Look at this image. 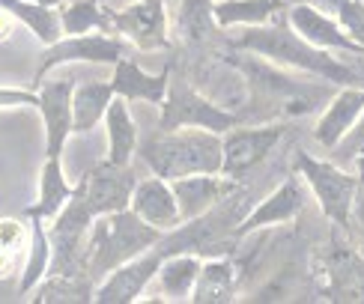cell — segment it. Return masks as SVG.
<instances>
[{
	"instance_id": "cell-25",
	"label": "cell",
	"mask_w": 364,
	"mask_h": 304,
	"mask_svg": "<svg viewBox=\"0 0 364 304\" xmlns=\"http://www.w3.org/2000/svg\"><path fill=\"white\" fill-rule=\"evenodd\" d=\"M0 6L6 12H12L15 18H21L24 27L33 30L45 45H54L60 30H63L60 15L54 9H48V4H33V0H0Z\"/></svg>"
},
{
	"instance_id": "cell-31",
	"label": "cell",
	"mask_w": 364,
	"mask_h": 304,
	"mask_svg": "<svg viewBox=\"0 0 364 304\" xmlns=\"http://www.w3.org/2000/svg\"><path fill=\"white\" fill-rule=\"evenodd\" d=\"M212 0H182V9H179V27L186 39L197 42L209 33V24H212Z\"/></svg>"
},
{
	"instance_id": "cell-7",
	"label": "cell",
	"mask_w": 364,
	"mask_h": 304,
	"mask_svg": "<svg viewBox=\"0 0 364 304\" xmlns=\"http://www.w3.org/2000/svg\"><path fill=\"white\" fill-rule=\"evenodd\" d=\"M134 188H138V182H134V173L129 170V164L102 161L81 176L75 194L93 212V218H102V215H111V212L126 209Z\"/></svg>"
},
{
	"instance_id": "cell-35",
	"label": "cell",
	"mask_w": 364,
	"mask_h": 304,
	"mask_svg": "<svg viewBox=\"0 0 364 304\" xmlns=\"http://www.w3.org/2000/svg\"><path fill=\"white\" fill-rule=\"evenodd\" d=\"M287 6H296V4H308V6H316V9H323V12H338L341 6V0H284Z\"/></svg>"
},
{
	"instance_id": "cell-26",
	"label": "cell",
	"mask_w": 364,
	"mask_h": 304,
	"mask_svg": "<svg viewBox=\"0 0 364 304\" xmlns=\"http://www.w3.org/2000/svg\"><path fill=\"white\" fill-rule=\"evenodd\" d=\"M200 260L194 254H171L164 256V263L159 268V281H161V290L164 295L171 298H186L194 290V281L200 275Z\"/></svg>"
},
{
	"instance_id": "cell-12",
	"label": "cell",
	"mask_w": 364,
	"mask_h": 304,
	"mask_svg": "<svg viewBox=\"0 0 364 304\" xmlns=\"http://www.w3.org/2000/svg\"><path fill=\"white\" fill-rule=\"evenodd\" d=\"M75 60H87V63H117L123 60V42L114 39V36H72V39H63V42H54L48 51L42 57V66L36 72V84L45 81L54 66L60 63H75Z\"/></svg>"
},
{
	"instance_id": "cell-17",
	"label": "cell",
	"mask_w": 364,
	"mask_h": 304,
	"mask_svg": "<svg viewBox=\"0 0 364 304\" xmlns=\"http://www.w3.org/2000/svg\"><path fill=\"white\" fill-rule=\"evenodd\" d=\"M364 116V87H343L341 93L328 102L326 114L314 129V138L320 146L335 149L343 143V138L355 129V123Z\"/></svg>"
},
{
	"instance_id": "cell-38",
	"label": "cell",
	"mask_w": 364,
	"mask_h": 304,
	"mask_svg": "<svg viewBox=\"0 0 364 304\" xmlns=\"http://www.w3.org/2000/svg\"><path fill=\"white\" fill-rule=\"evenodd\" d=\"M12 36V12L0 9V42Z\"/></svg>"
},
{
	"instance_id": "cell-13",
	"label": "cell",
	"mask_w": 364,
	"mask_h": 304,
	"mask_svg": "<svg viewBox=\"0 0 364 304\" xmlns=\"http://www.w3.org/2000/svg\"><path fill=\"white\" fill-rule=\"evenodd\" d=\"M161 263H164L161 251H149V254H141V256H134V260L123 263L119 268H114L111 278L96 290V301L99 304H132L146 290V283L159 275Z\"/></svg>"
},
{
	"instance_id": "cell-9",
	"label": "cell",
	"mask_w": 364,
	"mask_h": 304,
	"mask_svg": "<svg viewBox=\"0 0 364 304\" xmlns=\"http://www.w3.org/2000/svg\"><path fill=\"white\" fill-rule=\"evenodd\" d=\"M284 126H260V129H230L224 138V176L242 179L254 170L284 138Z\"/></svg>"
},
{
	"instance_id": "cell-28",
	"label": "cell",
	"mask_w": 364,
	"mask_h": 304,
	"mask_svg": "<svg viewBox=\"0 0 364 304\" xmlns=\"http://www.w3.org/2000/svg\"><path fill=\"white\" fill-rule=\"evenodd\" d=\"M108 138H111V156L108 161L114 164H129L134 146H138V129H134V119L129 116L126 102H111L108 108Z\"/></svg>"
},
{
	"instance_id": "cell-33",
	"label": "cell",
	"mask_w": 364,
	"mask_h": 304,
	"mask_svg": "<svg viewBox=\"0 0 364 304\" xmlns=\"http://www.w3.org/2000/svg\"><path fill=\"white\" fill-rule=\"evenodd\" d=\"M24 241H27L24 224L12 221V218H0V248L18 254V251L24 248Z\"/></svg>"
},
{
	"instance_id": "cell-6",
	"label": "cell",
	"mask_w": 364,
	"mask_h": 304,
	"mask_svg": "<svg viewBox=\"0 0 364 304\" xmlns=\"http://www.w3.org/2000/svg\"><path fill=\"white\" fill-rule=\"evenodd\" d=\"M239 114H230L203 99L197 89L188 87L186 78H173L168 87V96L161 102V131H176V129H209V131H230L239 126Z\"/></svg>"
},
{
	"instance_id": "cell-32",
	"label": "cell",
	"mask_w": 364,
	"mask_h": 304,
	"mask_svg": "<svg viewBox=\"0 0 364 304\" xmlns=\"http://www.w3.org/2000/svg\"><path fill=\"white\" fill-rule=\"evenodd\" d=\"M335 15H338V21L346 27V33L364 48V0H341Z\"/></svg>"
},
{
	"instance_id": "cell-2",
	"label": "cell",
	"mask_w": 364,
	"mask_h": 304,
	"mask_svg": "<svg viewBox=\"0 0 364 304\" xmlns=\"http://www.w3.org/2000/svg\"><path fill=\"white\" fill-rule=\"evenodd\" d=\"M141 158L161 179H182L194 173H221L224 167V141L218 131L188 129V131H159L141 146Z\"/></svg>"
},
{
	"instance_id": "cell-19",
	"label": "cell",
	"mask_w": 364,
	"mask_h": 304,
	"mask_svg": "<svg viewBox=\"0 0 364 304\" xmlns=\"http://www.w3.org/2000/svg\"><path fill=\"white\" fill-rule=\"evenodd\" d=\"M132 209L138 212V215L144 221H149L153 227H159V230H176V227L182 224V212H179V200L173 188L168 185V179H146L141 182L138 188H134L132 194Z\"/></svg>"
},
{
	"instance_id": "cell-29",
	"label": "cell",
	"mask_w": 364,
	"mask_h": 304,
	"mask_svg": "<svg viewBox=\"0 0 364 304\" xmlns=\"http://www.w3.org/2000/svg\"><path fill=\"white\" fill-rule=\"evenodd\" d=\"M51 266V239L45 233L42 218H33V236H30V256H27V266H24V275L18 283V293L27 295L33 290V283L42 281L45 268Z\"/></svg>"
},
{
	"instance_id": "cell-3",
	"label": "cell",
	"mask_w": 364,
	"mask_h": 304,
	"mask_svg": "<svg viewBox=\"0 0 364 304\" xmlns=\"http://www.w3.org/2000/svg\"><path fill=\"white\" fill-rule=\"evenodd\" d=\"M164 239V230L144 221L134 209H119L111 215H102L96 221L93 241L84 251V268L90 278L114 271L123 263L141 256L146 248L159 245Z\"/></svg>"
},
{
	"instance_id": "cell-40",
	"label": "cell",
	"mask_w": 364,
	"mask_h": 304,
	"mask_svg": "<svg viewBox=\"0 0 364 304\" xmlns=\"http://www.w3.org/2000/svg\"><path fill=\"white\" fill-rule=\"evenodd\" d=\"M355 161H358V182H361V188H364V146L358 149V158Z\"/></svg>"
},
{
	"instance_id": "cell-18",
	"label": "cell",
	"mask_w": 364,
	"mask_h": 304,
	"mask_svg": "<svg viewBox=\"0 0 364 304\" xmlns=\"http://www.w3.org/2000/svg\"><path fill=\"white\" fill-rule=\"evenodd\" d=\"M301 206H305V194H301L299 179L290 176L287 182H281V185L272 191L254 212H248L245 221L239 224V239L254 233V230H263V227H275V224L293 221L301 212Z\"/></svg>"
},
{
	"instance_id": "cell-4",
	"label": "cell",
	"mask_w": 364,
	"mask_h": 304,
	"mask_svg": "<svg viewBox=\"0 0 364 304\" xmlns=\"http://www.w3.org/2000/svg\"><path fill=\"white\" fill-rule=\"evenodd\" d=\"M230 63L239 72H245L248 87H251V104L269 116L311 114L316 104L328 99L326 87H311V84L293 81V78H287V75L263 66L260 60H254V57H230Z\"/></svg>"
},
{
	"instance_id": "cell-15",
	"label": "cell",
	"mask_w": 364,
	"mask_h": 304,
	"mask_svg": "<svg viewBox=\"0 0 364 304\" xmlns=\"http://www.w3.org/2000/svg\"><path fill=\"white\" fill-rule=\"evenodd\" d=\"M326 298L338 304H364V254L335 245L326 260Z\"/></svg>"
},
{
	"instance_id": "cell-8",
	"label": "cell",
	"mask_w": 364,
	"mask_h": 304,
	"mask_svg": "<svg viewBox=\"0 0 364 304\" xmlns=\"http://www.w3.org/2000/svg\"><path fill=\"white\" fill-rule=\"evenodd\" d=\"M93 212L84 206L78 194L69 197V203L60 209V215L51 227V268L54 275H75L84 268V254H81V236L87 233Z\"/></svg>"
},
{
	"instance_id": "cell-37",
	"label": "cell",
	"mask_w": 364,
	"mask_h": 304,
	"mask_svg": "<svg viewBox=\"0 0 364 304\" xmlns=\"http://www.w3.org/2000/svg\"><path fill=\"white\" fill-rule=\"evenodd\" d=\"M364 146V116H361V123L350 131V141H346V152H355Z\"/></svg>"
},
{
	"instance_id": "cell-24",
	"label": "cell",
	"mask_w": 364,
	"mask_h": 304,
	"mask_svg": "<svg viewBox=\"0 0 364 304\" xmlns=\"http://www.w3.org/2000/svg\"><path fill=\"white\" fill-rule=\"evenodd\" d=\"M281 9H290L284 0H224L212 6V18L221 27L230 24H266L278 18Z\"/></svg>"
},
{
	"instance_id": "cell-1",
	"label": "cell",
	"mask_w": 364,
	"mask_h": 304,
	"mask_svg": "<svg viewBox=\"0 0 364 304\" xmlns=\"http://www.w3.org/2000/svg\"><path fill=\"white\" fill-rule=\"evenodd\" d=\"M233 48L269 57V60H275V63L296 66V69L311 72V75H320L323 81H331V84L355 87L361 81V75L355 69L343 66L341 60H335L323 48L311 45L305 36L296 33L293 24L287 27L284 18H278L275 24H251L239 39H233Z\"/></svg>"
},
{
	"instance_id": "cell-21",
	"label": "cell",
	"mask_w": 364,
	"mask_h": 304,
	"mask_svg": "<svg viewBox=\"0 0 364 304\" xmlns=\"http://www.w3.org/2000/svg\"><path fill=\"white\" fill-rule=\"evenodd\" d=\"M239 271L230 256H212L209 263L200 266V275L194 281L191 301L194 304H227L236 295Z\"/></svg>"
},
{
	"instance_id": "cell-27",
	"label": "cell",
	"mask_w": 364,
	"mask_h": 304,
	"mask_svg": "<svg viewBox=\"0 0 364 304\" xmlns=\"http://www.w3.org/2000/svg\"><path fill=\"white\" fill-rule=\"evenodd\" d=\"M36 304H87L93 301V286H90L87 271H75V275H51L48 283L39 286L33 295Z\"/></svg>"
},
{
	"instance_id": "cell-5",
	"label": "cell",
	"mask_w": 364,
	"mask_h": 304,
	"mask_svg": "<svg viewBox=\"0 0 364 304\" xmlns=\"http://www.w3.org/2000/svg\"><path fill=\"white\" fill-rule=\"evenodd\" d=\"M296 167L299 173L305 176V182L314 188V197L320 203L323 215L338 227V230H350V221H353V206H355V194L361 191V182L358 176L343 173L341 167L320 161V158H311L308 152H299L296 156Z\"/></svg>"
},
{
	"instance_id": "cell-10",
	"label": "cell",
	"mask_w": 364,
	"mask_h": 304,
	"mask_svg": "<svg viewBox=\"0 0 364 304\" xmlns=\"http://www.w3.org/2000/svg\"><path fill=\"white\" fill-rule=\"evenodd\" d=\"M108 21L117 33H126L144 51L168 48V15L161 0H138L129 9L108 12Z\"/></svg>"
},
{
	"instance_id": "cell-20",
	"label": "cell",
	"mask_w": 364,
	"mask_h": 304,
	"mask_svg": "<svg viewBox=\"0 0 364 304\" xmlns=\"http://www.w3.org/2000/svg\"><path fill=\"white\" fill-rule=\"evenodd\" d=\"M114 93L119 99H144V102H153L161 104L164 96H168V87H171V69H164L161 75H146L138 63L132 60H117L114 63Z\"/></svg>"
},
{
	"instance_id": "cell-14",
	"label": "cell",
	"mask_w": 364,
	"mask_h": 304,
	"mask_svg": "<svg viewBox=\"0 0 364 304\" xmlns=\"http://www.w3.org/2000/svg\"><path fill=\"white\" fill-rule=\"evenodd\" d=\"M171 188L179 200L182 221H191L197 215H203V212H209L215 203H221L224 197H230L239 188V179L218 176V173H194V176L173 179Z\"/></svg>"
},
{
	"instance_id": "cell-23",
	"label": "cell",
	"mask_w": 364,
	"mask_h": 304,
	"mask_svg": "<svg viewBox=\"0 0 364 304\" xmlns=\"http://www.w3.org/2000/svg\"><path fill=\"white\" fill-rule=\"evenodd\" d=\"M75 191L69 188V182L63 176L60 158H48L42 167V182H39V203L27 209L30 218H57L60 209L69 203V197Z\"/></svg>"
},
{
	"instance_id": "cell-41",
	"label": "cell",
	"mask_w": 364,
	"mask_h": 304,
	"mask_svg": "<svg viewBox=\"0 0 364 304\" xmlns=\"http://www.w3.org/2000/svg\"><path fill=\"white\" fill-rule=\"evenodd\" d=\"M96 4H99V0H96Z\"/></svg>"
},
{
	"instance_id": "cell-22",
	"label": "cell",
	"mask_w": 364,
	"mask_h": 304,
	"mask_svg": "<svg viewBox=\"0 0 364 304\" xmlns=\"http://www.w3.org/2000/svg\"><path fill=\"white\" fill-rule=\"evenodd\" d=\"M114 84H81L72 93V131H93L114 102Z\"/></svg>"
},
{
	"instance_id": "cell-39",
	"label": "cell",
	"mask_w": 364,
	"mask_h": 304,
	"mask_svg": "<svg viewBox=\"0 0 364 304\" xmlns=\"http://www.w3.org/2000/svg\"><path fill=\"white\" fill-rule=\"evenodd\" d=\"M358 251L364 254V203H358Z\"/></svg>"
},
{
	"instance_id": "cell-11",
	"label": "cell",
	"mask_w": 364,
	"mask_h": 304,
	"mask_svg": "<svg viewBox=\"0 0 364 304\" xmlns=\"http://www.w3.org/2000/svg\"><path fill=\"white\" fill-rule=\"evenodd\" d=\"M75 78H60L45 84L39 89V111L45 123V156L60 158L63 143L72 134V93H75Z\"/></svg>"
},
{
	"instance_id": "cell-34",
	"label": "cell",
	"mask_w": 364,
	"mask_h": 304,
	"mask_svg": "<svg viewBox=\"0 0 364 304\" xmlns=\"http://www.w3.org/2000/svg\"><path fill=\"white\" fill-rule=\"evenodd\" d=\"M9 104H33L39 108V93H27V89H0V108Z\"/></svg>"
},
{
	"instance_id": "cell-36",
	"label": "cell",
	"mask_w": 364,
	"mask_h": 304,
	"mask_svg": "<svg viewBox=\"0 0 364 304\" xmlns=\"http://www.w3.org/2000/svg\"><path fill=\"white\" fill-rule=\"evenodd\" d=\"M15 271V251H4L0 248V281L9 278Z\"/></svg>"
},
{
	"instance_id": "cell-16",
	"label": "cell",
	"mask_w": 364,
	"mask_h": 304,
	"mask_svg": "<svg viewBox=\"0 0 364 304\" xmlns=\"http://www.w3.org/2000/svg\"><path fill=\"white\" fill-rule=\"evenodd\" d=\"M290 24L299 36H305L311 45H316V48H338L346 54L364 57V48L346 33V27L338 24L335 18H328V15L316 6H308V4L290 6Z\"/></svg>"
},
{
	"instance_id": "cell-30",
	"label": "cell",
	"mask_w": 364,
	"mask_h": 304,
	"mask_svg": "<svg viewBox=\"0 0 364 304\" xmlns=\"http://www.w3.org/2000/svg\"><path fill=\"white\" fill-rule=\"evenodd\" d=\"M60 21H63L66 33H75V36H81L93 27H102V30L111 27L108 12L96 9V0H75L72 6H66L63 12H60Z\"/></svg>"
}]
</instances>
